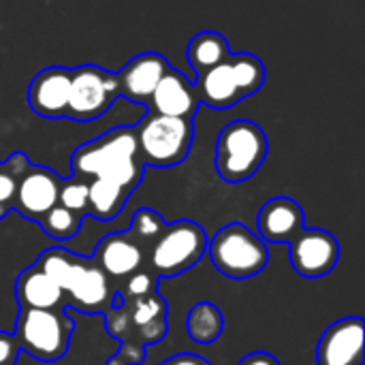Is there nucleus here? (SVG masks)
Masks as SVG:
<instances>
[{"mask_svg": "<svg viewBox=\"0 0 365 365\" xmlns=\"http://www.w3.org/2000/svg\"><path fill=\"white\" fill-rule=\"evenodd\" d=\"M71 169L81 180L111 182L133 195L143 178L135 128L118 126L79 145L71 156Z\"/></svg>", "mask_w": 365, "mask_h": 365, "instance_id": "nucleus-1", "label": "nucleus"}, {"mask_svg": "<svg viewBox=\"0 0 365 365\" xmlns=\"http://www.w3.org/2000/svg\"><path fill=\"white\" fill-rule=\"evenodd\" d=\"M38 272L51 278L68 295L75 310L86 314H107L111 310V287L109 278L88 261L64 248H47L34 263Z\"/></svg>", "mask_w": 365, "mask_h": 365, "instance_id": "nucleus-2", "label": "nucleus"}, {"mask_svg": "<svg viewBox=\"0 0 365 365\" xmlns=\"http://www.w3.org/2000/svg\"><path fill=\"white\" fill-rule=\"evenodd\" d=\"M265 83V64L252 53H231L225 62L199 75V101L212 109H229L257 94Z\"/></svg>", "mask_w": 365, "mask_h": 365, "instance_id": "nucleus-3", "label": "nucleus"}, {"mask_svg": "<svg viewBox=\"0 0 365 365\" xmlns=\"http://www.w3.org/2000/svg\"><path fill=\"white\" fill-rule=\"evenodd\" d=\"M267 135L250 120L229 122L216 141V171L229 184L250 180L267 158Z\"/></svg>", "mask_w": 365, "mask_h": 365, "instance_id": "nucleus-4", "label": "nucleus"}, {"mask_svg": "<svg viewBox=\"0 0 365 365\" xmlns=\"http://www.w3.org/2000/svg\"><path fill=\"white\" fill-rule=\"evenodd\" d=\"M207 252L212 265L231 280L255 278L269 263L267 246L242 222H231L207 240Z\"/></svg>", "mask_w": 365, "mask_h": 365, "instance_id": "nucleus-5", "label": "nucleus"}, {"mask_svg": "<svg viewBox=\"0 0 365 365\" xmlns=\"http://www.w3.org/2000/svg\"><path fill=\"white\" fill-rule=\"evenodd\" d=\"M73 321L64 310H28L21 308L15 321V342L19 351L43 364L60 361L71 344Z\"/></svg>", "mask_w": 365, "mask_h": 365, "instance_id": "nucleus-6", "label": "nucleus"}, {"mask_svg": "<svg viewBox=\"0 0 365 365\" xmlns=\"http://www.w3.org/2000/svg\"><path fill=\"white\" fill-rule=\"evenodd\" d=\"M135 135L139 160L143 165L175 167L184 163L190 152L195 126L190 120L165 118L154 113L145 118L139 128H135Z\"/></svg>", "mask_w": 365, "mask_h": 365, "instance_id": "nucleus-7", "label": "nucleus"}, {"mask_svg": "<svg viewBox=\"0 0 365 365\" xmlns=\"http://www.w3.org/2000/svg\"><path fill=\"white\" fill-rule=\"evenodd\" d=\"M207 252V233L192 220L167 225L152 244L150 263L158 278H175L195 267Z\"/></svg>", "mask_w": 365, "mask_h": 365, "instance_id": "nucleus-8", "label": "nucleus"}, {"mask_svg": "<svg viewBox=\"0 0 365 365\" xmlns=\"http://www.w3.org/2000/svg\"><path fill=\"white\" fill-rule=\"evenodd\" d=\"M118 96L115 75L94 64H83L71 71L66 118L75 122H92L101 118Z\"/></svg>", "mask_w": 365, "mask_h": 365, "instance_id": "nucleus-9", "label": "nucleus"}, {"mask_svg": "<svg viewBox=\"0 0 365 365\" xmlns=\"http://www.w3.org/2000/svg\"><path fill=\"white\" fill-rule=\"evenodd\" d=\"M291 265L302 278H323L340 261V244L325 229H304L291 244Z\"/></svg>", "mask_w": 365, "mask_h": 365, "instance_id": "nucleus-10", "label": "nucleus"}, {"mask_svg": "<svg viewBox=\"0 0 365 365\" xmlns=\"http://www.w3.org/2000/svg\"><path fill=\"white\" fill-rule=\"evenodd\" d=\"M60 184L62 180L51 169L30 165L17 180L13 210L28 220L41 222V218L58 205Z\"/></svg>", "mask_w": 365, "mask_h": 365, "instance_id": "nucleus-11", "label": "nucleus"}, {"mask_svg": "<svg viewBox=\"0 0 365 365\" xmlns=\"http://www.w3.org/2000/svg\"><path fill=\"white\" fill-rule=\"evenodd\" d=\"M365 329L361 317H346L325 329L317 346L319 365L364 364Z\"/></svg>", "mask_w": 365, "mask_h": 365, "instance_id": "nucleus-12", "label": "nucleus"}, {"mask_svg": "<svg viewBox=\"0 0 365 365\" xmlns=\"http://www.w3.org/2000/svg\"><path fill=\"white\" fill-rule=\"evenodd\" d=\"M71 90V68L49 66L34 75L28 88V103L32 111L47 120L66 118Z\"/></svg>", "mask_w": 365, "mask_h": 365, "instance_id": "nucleus-13", "label": "nucleus"}, {"mask_svg": "<svg viewBox=\"0 0 365 365\" xmlns=\"http://www.w3.org/2000/svg\"><path fill=\"white\" fill-rule=\"evenodd\" d=\"M171 71L169 62L158 53H141L126 62V66L115 75L118 94L126 96L133 103H148L160 83V79Z\"/></svg>", "mask_w": 365, "mask_h": 365, "instance_id": "nucleus-14", "label": "nucleus"}, {"mask_svg": "<svg viewBox=\"0 0 365 365\" xmlns=\"http://www.w3.org/2000/svg\"><path fill=\"white\" fill-rule=\"evenodd\" d=\"M257 227L263 244H291L306 229L304 210L291 197H274L259 210Z\"/></svg>", "mask_w": 365, "mask_h": 365, "instance_id": "nucleus-15", "label": "nucleus"}, {"mask_svg": "<svg viewBox=\"0 0 365 365\" xmlns=\"http://www.w3.org/2000/svg\"><path fill=\"white\" fill-rule=\"evenodd\" d=\"M199 103L201 101L192 81L184 73L173 71V68L160 79V83L156 86L150 98V105L156 111V115L180 118V120H190V122L199 109Z\"/></svg>", "mask_w": 365, "mask_h": 365, "instance_id": "nucleus-16", "label": "nucleus"}, {"mask_svg": "<svg viewBox=\"0 0 365 365\" xmlns=\"http://www.w3.org/2000/svg\"><path fill=\"white\" fill-rule=\"evenodd\" d=\"M92 261L107 278H128L139 272L143 263V248L128 235V231L111 233L98 242Z\"/></svg>", "mask_w": 365, "mask_h": 365, "instance_id": "nucleus-17", "label": "nucleus"}, {"mask_svg": "<svg viewBox=\"0 0 365 365\" xmlns=\"http://www.w3.org/2000/svg\"><path fill=\"white\" fill-rule=\"evenodd\" d=\"M124 304L128 308V317H130V325H133V334L137 342L148 346V344L160 342L167 336L169 308H167V302L158 293H150L145 297L124 302Z\"/></svg>", "mask_w": 365, "mask_h": 365, "instance_id": "nucleus-18", "label": "nucleus"}, {"mask_svg": "<svg viewBox=\"0 0 365 365\" xmlns=\"http://www.w3.org/2000/svg\"><path fill=\"white\" fill-rule=\"evenodd\" d=\"M15 297L19 306L28 310H62L66 299L62 289L34 265L26 267L17 276Z\"/></svg>", "mask_w": 365, "mask_h": 365, "instance_id": "nucleus-19", "label": "nucleus"}, {"mask_svg": "<svg viewBox=\"0 0 365 365\" xmlns=\"http://www.w3.org/2000/svg\"><path fill=\"white\" fill-rule=\"evenodd\" d=\"M186 56H188V64L199 75H203L210 68L218 66L220 62H225L231 56V47H229V41L220 32L205 30L190 38Z\"/></svg>", "mask_w": 365, "mask_h": 365, "instance_id": "nucleus-20", "label": "nucleus"}, {"mask_svg": "<svg viewBox=\"0 0 365 365\" xmlns=\"http://www.w3.org/2000/svg\"><path fill=\"white\" fill-rule=\"evenodd\" d=\"M225 329V319L222 312L216 304L212 302H201L190 308L186 317V331L188 338L197 344H214Z\"/></svg>", "mask_w": 365, "mask_h": 365, "instance_id": "nucleus-21", "label": "nucleus"}, {"mask_svg": "<svg viewBox=\"0 0 365 365\" xmlns=\"http://www.w3.org/2000/svg\"><path fill=\"white\" fill-rule=\"evenodd\" d=\"M130 192H126L124 188L111 182L90 180L88 182V214H92L98 220H111L122 212Z\"/></svg>", "mask_w": 365, "mask_h": 365, "instance_id": "nucleus-22", "label": "nucleus"}, {"mask_svg": "<svg viewBox=\"0 0 365 365\" xmlns=\"http://www.w3.org/2000/svg\"><path fill=\"white\" fill-rule=\"evenodd\" d=\"M81 218L79 214L62 207V205H56L49 214H45L41 218V229L51 237V240H58V242H68L73 240L79 229H81Z\"/></svg>", "mask_w": 365, "mask_h": 365, "instance_id": "nucleus-23", "label": "nucleus"}, {"mask_svg": "<svg viewBox=\"0 0 365 365\" xmlns=\"http://www.w3.org/2000/svg\"><path fill=\"white\" fill-rule=\"evenodd\" d=\"M30 167L28 158L24 154H13L9 163H0V218L13 210V199H15V188L19 175Z\"/></svg>", "mask_w": 365, "mask_h": 365, "instance_id": "nucleus-24", "label": "nucleus"}, {"mask_svg": "<svg viewBox=\"0 0 365 365\" xmlns=\"http://www.w3.org/2000/svg\"><path fill=\"white\" fill-rule=\"evenodd\" d=\"M165 227H167V222H165V218L158 212H154L150 207H143V210H137L135 216L130 218L128 235L143 248L145 242L154 244L160 237V233L165 231Z\"/></svg>", "mask_w": 365, "mask_h": 365, "instance_id": "nucleus-25", "label": "nucleus"}, {"mask_svg": "<svg viewBox=\"0 0 365 365\" xmlns=\"http://www.w3.org/2000/svg\"><path fill=\"white\" fill-rule=\"evenodd\" d=\"M58 205L83 216L88 214V182L86 180H68L60 184Z\"/></svg>", "mask_w": 365, "mask_h": 365, "instance_id": "nucleus-26", "label": "nucleus"}, {"mask_svg": "<svg viewBox=\"0 0 365 365\" xmlns=\"http://www.w3.org/2000/svg\"><path fill=\"white\" fill-rule=\"evenodd\" d=\"M105 329L118 338L120 342L122 340H137L135 334H133V325H130V317H128V308L126 304L122 306H111V310L105 314Z\"/></svg>", "mask_w": 365, "mask_h": 365, "instance_id": "nucleus-27", "label": "nucleus"}, {"mask_svg": "<svg viewBox=\"0 0 365 365\" xmlns=\"http://www.w3.org/2000/svg\"><path fill=\"white\" fill-rule=\"evenodd\" d=\"M150 293H156V278L148 272H137V274L128 276L124 291H120V297L124 302H133V299L145 297Z\"/></svg>", "mask_w": 365, "mask_h": 365, "instance_id": "nucleus-28", "label": "nucleus"}, {"mask_svg": "<svg viewBox=\"0 0 365 365\" xmlns=\"http://www.w3.org/2000/svg\"><path fill=\"white\" fill-rule=\"evenodd\" d=\"M145 361V346L137 340H122L118 353L105 365H139Z\"/></svg>", "mask_w": 365, "mask_h": 365, "instance_id": "nucleus-29", "label": "nucleus"}, {"mask_svg": "<svg viewBox=\"0 0 365 365\" xmlns=\"http://www.w3.org/2000/svg\"><path fill=\"white\" fill-rule=\"evenodd\" d=\"M17 357H19V346L13 334L0 331V365H15Z\"/></svg>", "mask_w": 365, "mask_h": 365, "instance_id": "nucleus-30", "label": "nucleus"}, {"mask_svg": "<svg viewBox=\"0 0 365 365\" xmlns=\"http://www.w3.org/2000/svg\"><path fill=\"white\" fill-rule=\"evenodd\" d=\"M240 365H280L278 364V359L274 357V355H269V353H263V351H257V353H250V355H246Z\"/></svg>", "mask_w": 365, "mask_h": 365, "instance_id": "nucleus-31", "label": "nucleus"}, {"mask_svg": "<svg viewBox=\"0 0 365 365\" xmlns=\"http://www.w3.org/2000/svg\"><path fill=\"white\" fill-rule=\"evenodd\" d=\"M160 365H212L207 364L203 357H199V355H192V353H182V355H175V357H171V359H167L165 364Z\"/></svg>", "mask_w": 365, "mask_h": 365, "instance_id": "nucleus-32", "label": "nucleus"}]
</instances>
